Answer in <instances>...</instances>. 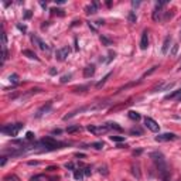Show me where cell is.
<instances>
[{"instance_id": "1", "label": "cell", "mask_w": 181, "mask_h": 181, "mask_svg": "<svg viewBox=\"0 0 181 181\" xmlns=\"http://www.w3.org/2000/svg\"><path fill=\"white\" fill-rule=\"evenodd\" d=\"M150 158L153 160V163L156 164V167L158 170V173H160L163 181L170 180V170H168V167H167V163H166V158H164L163 153L153 152V153H150Z\"/></svg>"}, {"instance_id": "2", "label": "cell", "mask_w": 181, "mask_h": 181, "mask_svg": "<svg viewBox=\"0 0 181 181\" xmlns=\"http://www.w3.org/2000/svg\"><path fill=\"white\" fill-rule=\"evenodd\" d=\"M24 128V123H10V125H4L3 128H1V132L4 133V134H7V136H17L19 134V132Z\"/></svg>"}, {"instance_id": "3", "label": "cell", "mask_w": 181, "mask_h": 181, "mask_svg": "<svg viewBox=\"0 0 181 181\" xmlns=\"http://www.w3.org/2000/svg\"><path fill=\"white\" fill-rule=\"evenodd\" d=\"M144 126H146L149 130L154 132V133H157V132L160 130V125L156 122L154 119H152V117H149V116L144 117Z\"/></svg>"}, {"instance_id": "4", "label": "cell", "mask_w": 181, "mask_h": 181, "mask_svg": "<svg viewBox=\"0 0 181 181\" xmlns=\"http://www.w3.org/2000/svg\"><path fill=\"white\" fill-rule=\"evenodd\" d=\"M69 52H71V48H69L68 45H65V47H62V48L57 50V52H55V58H57L58 61H65V60L68 58Z\"/></svg>"}, {"instance_id": "5", "label": "cell", "mask_w": 181, "mask_h": 181, "mask_svg": "<svg viewBox=\"0 0 181 181\" xmlns=\"http://www.w3.org/2000/svg\"><path fill=\"white\" fill-rule=\"evenodd\" d=\"M167 4V1H157L156 3V7H154V10H153V20L154 21H157L160 17H161V13H163V7Z\"/></svg>"}, {"instance_id": "6", "label": "cell", "mask_w": 181, "mask_h": 181, "mask_svg": "<svg viewBox=\"0 0 181 181\" xmlns=\"http://www.w3.org/2000/svg\"><path fill=\"white\" fill-rule=\"evenodd\" d=\"M31 41H33V43H34L37 47H38L40 50H43V51L50 52V50H51V48H50V45H48L47 43H44V41H43L41 38H38L36 34H33V36H31Z\"/></svg>"}, {"instance_id": "7", "label": "cell", "mask_w": 181, "mask_h": 181, "mask_svg": "<svg viewBox=\"0 0 181 181\" xmlns=\"http://www.w3.org/2000/svg\"><path fill=\"white\" fill-rule=\"evenodd\" d=\"M86 130L90 132V133H93L95 136H99V134H104L108 132V128L106 126H95V125H89V126H86Z\"/></svg>"}, {"instance_id": "8", "label": "cell", "mask_w": 181, "mask_h": 181, "mask_svg": "<svg viewBox=\"0 0 181 181\" xmlns=\"http://www.w3.org/2000/svg\"><path fill=\"white\" fill-rule=\"evenodd\" d=\"M51 108H52V102L50 101V102H47L45 105H43L41 108H38V110L36 112V115L34 116L37 117V119H40V117H43L44 115H47L50 110H51Z\"/></svg>"}, {"instance_id": "9", "label": "cell", "mask_w": 181, "mask_h": 181, "mask_svg": "<svg viewBox=\"0 0 181 181\" xmlns=\"http://www.w3.org/2000/svg\"><path fill=\"white\" fill-rule=\"evenodd\" d=\"M176 139H177V134L174 133H163L156 136V142H173Z\"/></svg>"}, {"instance_id": "10", "label": "cell", "mask_w": 181, "mask_h": 181, "mask_svg": "<svg viewBox=\"0 0 181 181\" xmlns=\"http://www.w3.org/2000/svg\"><path fill=\"white\" fill-rule=\"evenodd\" d=\"M149 47V30H144L142 33V40H140V48L146 50Z\"/></svg>"}, {"instance_id": "11", "label": "cell", "mask_w": 181, "mask_h": 181, "mask_svg": "<svg viewBox=\"0 0 181 181\" xmlns=\"http://www.w3.org/2000/svg\"><path fill=\"white\" fill-rule=\"evenodd\" d=\"M95 71H96V68H95V65H93V64L86 65V67L84 68V77H85V78L93 77V75H95Z\"/></svg>"}, {"instance_id": "12", "label": "cell", "mask_w": 181, "mask_h": 181, "mask_svg": "<svg viewBox=\"0 0 181 181\" xmlns=\"http://www.w3.org/2000/svg\"><path fill=\"white\" fill-rule=\"evenodd\" d=\"M96 12H98V1H92L89 6L85 7V13L88 14V16L89 14H95Z\"/></svg>"}, {"instance_id": "13", "label": "cell", "mask_w": 181, "mask_h": 181, "mask_svg": "<svg viewBox=\"0 0 181 181\" xmlns=\"http://www.w3.org/2000/svg\"><path fill=\"white\" fill-rule=\"evenodd\" d=\"M174 86V82H167V84H160V85H157L154 88L153 92H157V90H167V89H171Z\"/></svg>"}, {"instance_id": "14", "label": "cell", "mask_w": 181, "mask_h": 181, "mask_svg": "<svg viewBox=\"0 0 181 181\" xmlns=\"http://www.w3.org/2000/svg\"><path fill=\"white\" fill-rule=\"evenodd\" d=\"M171 36H167L166 38H164V43H163V47H161V52L166 55L168 52V48H170V44H171Z\"/></svg>"}, {"instance_id": "15", "label": "cell", "mask_w": 181, "mask_h": 181, "mask_svg": "<svg viewBox=\"0 0 181 181\" xmlns=\"http://www.w3.org/2000/svg\"><path fill=\"white\" fill-rule=\"evenodd\" d=\"M132 173H133V176L137 178V180H140V177H142V174H140V166L136 163V164H133L132 166Z\"/></svg>"}, {"instance_id": "16", "label": "cell", "mask_w": 181, "mask_h": 181, "mask_svg": "<svg viewBox=\"0 0 181 181\" xmlns=\"http://www.w3.org/2000/svg\"><path fill=\"white\" fill-rule=\"evenodd\" d=\"M178 95H181V88L180 89H176V90H173L171 93H168V95H166L164 96V101H170V99H176Z\"/></svg>"}, {"instance_id": "17", "label": "cell", "mask_w": 181, "mask_h": 181, "mask_svg": "<svg viewBox=\"0 0 181 181\" xmlns=\"http://www.w3.org/2000/svg\"><path fill=\"white\" fill-rule=\"evenodd\" d=\"M23 55H26L27 58H30V60H36V61H40V58L36 55V52H33L31 50H24L23 51Z\"/></svg>"}, {"instance_id": "18", "label": "cell", "mask_w": 181, "mask_h": 181, "mask_svg": "<svg viewBox=\"0 0 181 181\" xmlns=\"http://www.w3.org/2000/svg\"><path fill=\"white\" fill-rule=\"evenodd\" d=\"M128 116H129V119H132V120H134V122H137V120H140V113L139 112H134V110H130L129 113H128Z\"/></svg>"}, {"instance_id": "19", "label": "cell", "mask_w": 181, "mask_h": 181, "mask_svg": "<svg viewBox=\"0 0 181 181\" xmlns=\"http://www.w3.org/2000/svg\"><path fill=\"white\" fill-rule=\"evenodd\" d=\"M84 177H85V174H84V171H82V170H75V171H74V178H75V180H78V181H82L84 180Z\"/></svg>"}, {"instance_id": "20", "label": "cell", "mask_w": 181, "mask_h": 181, "mask_svg": "<svg viewBox=\"0 0 181 181\" xmlns=\"http://www.w3.org/2000/svg\"><path fill=\"white\" fill-rule=\"evenodd\" d=\"M82 128L79 125H72V126H68L67 128V133H75V132H81Z\"/></svg>"}, {"instance_id": "21", "label": "cell", "mask_w": 181, "mask_h": 181, "mask_svg": "<svg viewBox=\"0 0 181 181\" xmlns=\"http://www.w3.org/2000/svg\"><path fill=\"white\" fill-rule=\"evenodd\" d=\"M89 147L95 149V150H102V149L105 147V143H104V142H95V143H90Z\"/></svg>"}, {"instance_id": "22", "label": "cell", "mask_w": 181, "mask_h": 181, "mask_svg": "<svg viewBox=\"0 0 181 181\" xmlns=\"http://www.w3.org/2000/svg\"><path fill=\"white\" fill-rule=\"evenodd\" d=\"M50 13H51L52 16H60V17H64V16H65V13H64V10H62V9H55V7L50 10Z\"/></svg>"}, {"instance_id": "23", "label": "cell", "mask_w": 181, "mask_h": 181, "mask_svg": "<svg viewBox=\"0 0 181 181\" xmlns=\"http://www.w3.org/2000/svg\"><path fill=\"white\" fill-rule=\"evenodd\" d=\"M110 75H112V72H109V74H106V75H105V77L102 78V81H99V82L96 84V88H98V89H99V88H102V86H104V85H105V82H106V81H108V79L110 78Z\"/></svg>"}, {"instance_id": "24", "label": "cell", "mask_w": 181, "mask_h": 181, "mask_svg": "<svg viewBox=\"0 0 181 181\" xmlns=\"http://www.w3.org/2000/svg\"><path fill=\"white\" fill-rule=\"evenodd\" d=\"M9 81L12 82L13 86H16V85L19 84V75H17V74H12V75L9 77Z\"/></svg>"}, {"instance_id": "25", "label": "cell", "mask_w": 181, "mask_h": 181, "mask_svg": "<svg viewBox=\"0 0 181 181\" xmlns=\"http://www.w3.org/2000/svg\"><path fill=\"white\" fill-rule=\"evenodd\" d=\"M108 129H115V130H117V132H122V128L117 125V123H106L105 125Z\"/></svg>"}, {"instance_id": "26", "label": "cell", "mask_w": 181, "mask_h": 181, "mask_svg": "<svg viewBox=\"0 0 181 181\" xmlns=\"http://www.w3.org/2000/svg\"><path fill=\"white\" fill-rule=\"evenodd\" d=\"M128 19H129L130 23H133V24H134V23L137 21V16H136V13H134V12H129V16H128Z\"/></svg>"}, {"instance_id": "27", "label": "cell", "mask_w": 181, "mask_h": 181, "mask_svg": "<svg viewBox=\"0 0 181 181\" xmlns=\"http://www.w3.org/2000/svg\"><path fill=\"white\" fill-rule=\"evenodd\" d=\"M101 41H102V44L106 45V47H109V45H112V41L108 38L106 36H101Z\"/></svg>"}, {"instance_id": "28", "label": "cell", "mask_w": 181, "mask_h": 181, "mask_svg": "<svg viewBox=\"0 0 181 181\" xmlns=\"http://www.w3.org/2000/svg\"><path fill=\"white\" fill-rule=\"evenodd\" d=\"M71 78H72V74H68V75H64V77H61V79H60V82H61V84H67L68 81H71Z\"/></svg>"}, {"instance_id": "29", "label": "cell", "mask_w": 181, "mask_h": 181, "mask_svg": "<svg viewBox=\"0 0 181 181\" xmlns=\"http://www.w3.org/2000/svg\"><path fill=\"white\" fill-rule=\"evenodd\" d=\"M4 181H20V178H19L17 176L12 174V176H6V177H4Z\"/></svg>"}, {"instance_id": "30", "label": "cell", "mask_w": 181, "mask_h": 181, "mask_svg": "<svg viewBox=\"0 0 181 181\" xmlns=\"http://www.w3.org/2000/svg\"><path fill=\"white\" fill-rule=\"evenodd\" d=\"M110 140H112V142H116V143H120L125 140V137H123V136H110Z\"/></svg>"}, {"instance_id": "31", "label": "cell", "mask_w": 181, "mask_h": 181, "mask_svg": "<svg viewBox=\"0 0 181 181\" xmlns=\"http://www.w3.org/2000/svg\"><path fill=\"white\" fill-rule=\"evenodd\" d=\"M99 173H101L102 176H108V174H109V171H108V167H106V166H102V167H99Z\"/></svg>"}, {"instance_id": "32", "label": "cell", "mask_w": 181, "mask_h": 181, "mask_svg": "<svg viewBox=\"0 0 181 181\" xmlns=\"http://www.w3.org/2000/svg\"><path fill=\"white\" fill-rule=\"evenodd\" d=\"M44 180V176L43 174H40V176H34V177H31L30 181H43Z\"/></svg>"}, {"instance_id": "33", "label": "cell", "mask_w": 181, "mask_h": 181, "mask_svg": "<svg viewBox=\"0 0 181 181\" xmlns=\"http://www.w3.org/2000/svg\"><path fill=\"white\" fill-rule=\"evenodd\" d=\"M130 134H139V136H142L143 132L140 129H132L130 130Z\"/></svg>"}, {"instance_id": "34", "label": "cell", "mask_w": 181, "mask_h": 181, "mask_svg": "<svg viewBox=\"0 0 181 181\" xmlns=\"http://www.w3.org/2000/svg\"><path fill=\"white\" fill-rule=\"evenodd\" d=\"M82 171H84V174H85V176H90V174H92V168H90L89 166H88V167H85Z\"/></svg>"}, {"instance_id": "35", "label": "cell", "mask_w": 181, "mask_h": 181, "mask_svg": "<svg viewBox=\"0 0 181 181\" xmlns=\"http://www.w3.org/2000/svg\"><path fill=\"white\" fill-rule=\"evenodd\" d=\"M65 167L68 168V170H72V171H75V170H77L74 163H67V164H65Z\"/></svg>"}, {"instance_id": "36", "label": "cell", "mask_w": 181, "mask_h": 181, "mask_svg": "<svg viewBox=\"0 0 181 181\" xmlns=\"http://www.w3.org/2000/svg\"><path fill=\"white\" fill-rule=\"evenodd\" d=\"M31 16H33V13H31L30 10H26V12H24V20H30Z\"/></svg>"}, {"instance_id": "37", "label": "cell", "mask_w": 181, "mask_h": 181, "mask_svg": "<svg viewBox=\"0 0 181 181\" xmlns=\"http://www.w3.org/2000/svg\"><path fill=\"white\" fill-rule=\"evenodd\" d=\"M33 139H34V133H33V132H27L26 140H33Z\"/></svg>"}, {"instance_id": "38", "label": "cell", "mask_w": 181, "mask_h": 181, "mask_svg": "<svg viewBox=\"0 0 181 181\" xmlns=\"http://www.w3.org/2000/svg\"><path fill=\"white\" fill-rule=\"evenodd\" d=\"M177 51H178V44H174V45H173V50H171V55H176Z\"/></svg>"}, {"instance_id": "39", "label": "cell", "mask_w": 181, "mask_h": 181, "mask_svg": "<svg viewBox=\"0 0 181 181\" xmlns=\"http://www.w3.org/2000/svg\"><path fill=\"white\" fill-rule=\"evenodd\" d=\"M157 68H158V67H157V65H156V67H153V68H152V69H150V71H147V72H146V74H144V77H147V75H150V74H152V72H154L156 69H157Z\"/></svg>"}, {"instance_id": "40", "label": "cell", "mask_w": 181, "mask_h": 181, "mask_svg": "<svg viewBox=\"0 0 181 181\" xmlns=\"http://www.w3.org/2000/svg\"><path fill=\"white\" fill-rule=\"evenodd\" d=\"M17 28H19L20 31H23V33H26V31H27V27L26 26H21V24H17Z\"/></svg>"}, {"instance_id": "41", "label": "cell", "mask_w": 181, "mask_h": 181, "mask_svg": "<svg viewBox=\"0 0 181 181\" xmlns=\"http://www.w3.org/2000/svg\"><path fill=\"white\" fill-rule=\"evenodd\" d=\"M115 57H116V52H112V51H110V52H109V60H108V62H109V61H112Z\"/></svg>"}, {"instance_id": "42", "label": "cell", "mask_w": 181, "mask_h": 181, "mask_svg": "<svg viewBox=\"0 0 181 181\" xmlns=\"http://www.w3.org/2000/svg\"><path fill=\"white\" fill-rule=\"evenodd\" d=\"M48 72H50V75H55V74H57V72H58V71H57V68H54V67H51V68H50V71H48Z\"/></svg>"}, {"instance_id": "43", "label": "cell", "mask_w": 181, "mask_h": 181, "mask_svg": "<svg viewBox=\"0 0 181 181\" xmlns=\"http://www.w3.org/2000/svg\"><path fill=\"white\" fill-rule=\"evenodd\" d=\"M84 89H88V85H85V86H78V88H75V92H79V90H84Z\"/></svg>"}, {"instance_id": "44", "label": "cell", "mask_w": 181, "mask_h": 181, "mask_svg": "<svg viewBox=\"0 0 181 181\" xmlns=\"http://www.w3.org/2000/svg\"><path fill=\"white\" fill-rule=\"evenodd\" d=\"M6 161H7V157H6V156H3V157H1V161H0V166L3 167V166L6 164Z\"/></svg>"}, {"instance_id": "45", "label": "cell", "mask_w": 181, "mask_h": 181, "mask_svg": "<svg viewBox=\"0 0 181 181\" xmlns=\"http://www.w3.org/2000/svg\"><path fill=\"white\" fill-rule=\"evenodd\" d=\"M95 23H96V26H104V24H105V20H102V19H99V20H96Z\"/></svg>"}, {"instance_id": "46", "label": "cell", "mask_w": 181, "mask_h": 181, "mask_svg": "<svg viewBox=\"0 0 181 181\" xmlns=\"http://www.w3.org/2000/svg\"><path fill=\"white\" fill-rule=\"evenodd\" d=\"M132 6H133V7H137V6H140V1H134V0H133V1H132Z\"/></svg>"}, {"instance_id": "47", "label": "cell", "mask_w": 181, "mask_h": 181, "mask_svg": "<svg viewBox=\"0 0 181 181\" xmlns=\"http://www.w3.org/2000/svg\"><path fill=\"white\" fill-rule=\"evenodd\" d=\"M55 170H58V167H54V166H51V167L47 168V171H55Z\"/></svg>"}, {"instance_id": "48", "label": "cell", "mask_w": 181, "mask_h": 181, "mask_svg": "<svg viewBox=\"0 0 181 181\" xmlns=\"http://www.w3.org/2000/svg\"><path fill=\"white\" fill-rule=\"evenodd\" d=\"M60 133H61V130H60V129H54V130H52V134H60Z\"/></svg>"}, {"instance_id": "49", "label": "cell", "mask_w": 181, "mask_h": 181, "mask_svg": "<svg viewBox=\"0 0 181 181\" xmlns=\"http://www.w3.org/2000/svg\"><path fill=\"white\" fill-rule=\"evenodd\" d=\"M171 16H173V13H166V16H164V20H168Z\"/></svg>"}, {"instance_id": "50", "label": "cell", "mask_w": 181, "mask_h": 181, "mask_svg": "<svg viewBox=\"0 0 181 181\" xmlns=\"http://www.w3.org/2000/svg\"><path fill=\"white\" fill-rule=\"evenodd\" d=\"M38 161H28V166H37Z\"/></svg>"}, {"instance_id": "51", "label": "cell", "mask_w": 181, "mask_h": 181, "mask_svg": "<svg viewBox=\"0 0 181 181\" xmlns=\"http://www.w3.org/2000/svg\"><path fill=\"white\" fill-rule=\"evenodd\" d=\"M78 24H81V21H78V20H75V21L72 23V27H74V26H78Z\"/></svg>"}, {"instance_id": "52", "label": "cell", "mask_w": 181, "mask_h": 181, "mask_svg": "<svg viewBox=\"0 0 181 181\" xmlns=\"http://www.w3.org/2000/svg\"><path fill=\"white\" fill-rule=\"evenodd\" d=\"M55 3H58V4H64V3H65V0H57Z\"/></svg>"}, {"instance_id": "53", "label": "cell", "mask_w": 181, "mask_h": 181, "mask_svg": "<svg viewBox=\"0 0 181 181\" xmlns=\"http://www.w3.org/2000/svg\"><path fill=\"white\" fill-rule=\"evenodd\" d=\"M60 180V177H52V178H50V181H58Z\"/></svg>"}, {"instance_id": "54", "label": "cell", "mask_w": 181, "mask_h": 181, "mask_svg": "<svg viewBox=\"0 0 181 181\" xmlns=\"http://www.w3.org/2000/svg\"><path fill=\"white\" fill-rule=\"evenodd\" d=\"M140 153H142V150H137V152H134L133 154H134V156H139V154H140Z\"/></svg>"}, {"instance_id": "55", "label": "cell", "mask_w": 181, "mask_h": 181, "mask_svg": "<svg viewBox=\"0 0 181 181\" xmlns=\"http://www.w3.org/2000/svg\"><path fill=\"white\" fill-rule=\"evenodd\" d=\"M180 71H181V67H180Z\"/></svg>"}, {"instance_id": "56", "label": "cell", "mask_w": 181, "mask_h": 181, "mask_svg": "<svg viewBox=\"0 0 181 181\" xmlns=\"http://www.w3.org/2000/svg\"><path fill=\"white\" fill-rule=\"evenodd\" d=\"M180 37H181V34H180Z\"/></svg>"}]
</instances>
